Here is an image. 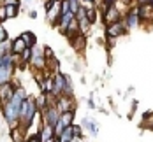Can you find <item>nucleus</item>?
Segmentation results:
<instances>
[{"label": "nucleus", "mask_w": 153, "mask_h": 142, "mask_svg": "<svg viewBox=\"0 0 153 142\" xmlns=\"http://www.w3.org/2000/svg\"><path fill=\"white\" fill-rule=\"evenodd\" d=\"M39 110L35 107V100L33 96H27L19 107V126H23L27 130V126H30L33 123V118Z\"/></svg>", "instance_id": "obj_1"}, {"label": "nucleus", "mask_w": 153, "mask_h": 142, "mask_svg": "<svg viewBox=\"0 0 153 142\" xmlns=\"http://www.w3.org/2000/svg\"><path fill=\"white\" fill-rule=\"evenodd\" d=\"M0 107H2V116H4L7 126L14 128L19 125V107L21 105L14 104L13 100H7L5 104H0Z\"/></svg>", "instance_id": "obj_2"}, {"label": "nucleus", "mask_w": 153, "mask_h": 142, "mask_svg": "<svg viewBox=\"0 0 153 142\" xmlns=\"http://www.w3.org/2000/svg\"><path fill=\"white\" fill-rule=\"evenodd\" d=\"M123 18V13L114 5V4H104V9H102V19L106 25H111V23H116Z\"/></svg>", "instance_id": "obj_3"}, {"label": "nucleus", "mask_w": 153, "mask_h": 142, "mask_svg": "<svg viewBox=\"0 0 153 142\" xmlns=\"http://www.w3.org/2000/svg\"><path fill=\"white\" fill-rule=\"evenodd\" d=\"M32 68L33 70H44L46 68V56H44V47H37L33 46L32 47V56H30V62Z\"/></svg>", "instance_id": "obj_4"}, {"label": "nucleus", "mask_w": 153, "mask_h": 142, "mask_svg": "<svg viewBox=\"0 0 153 142\" xmlns=\"http://www.w3.org/2000/svg\"><path fill=\"white\" fill-rule=\"evenodd\" d=\"M123 23L127 26V30H134L141 25V18H139V13H137V5L134 7H128V11L123 14Z\"/></svg>", "instance_id": "obj_5"}, {"label": "nucleus", "mask_w": 153, "mask_h": 142, "mask_svg": "<svg viewBox=\"0 0 153 142\" xmlns=\"http://www.w3.org/2000/svg\"><path fill=\"white\" fill-rule=\"evenodd\" d=\"M125 32H127V26H125L123 19L116 21V23H111V25H106V37H107V40H116L118 37H122Z\"/></svg>", "instance_id": "obj_6"}, {"label": "nucleus", "mask_w": 153, "mask_h": 142, "mask_svg": "<svg viewBox=\"0 0 153 142\" xmlns=\"http://www.w3.org/2000/svg\"><path fill=\"white\" fill-rule=\"evenodd\" d=\"M60 16H62V0H55L51 4V7L46 9V19L51 26H56L58 21H60Z\"/></svg>", "instance_id": "obj_7"}, {"label": "nucleus", "mask_w": 153, "mask_h": 142, "mask_svg": "<svg viewBox=\"0 0 153 142\" xmlns=\"http://www.w3.org/2000/svg\"><path fill=\"white\" fill-rule=\"evenodd\" d=\"M41 114H42V121H44L46 125H49V126H55L56 123H58V119H60V110L56 109L55 104H49Z\"/></svg>", "instance_id": "obj_8"}, {"label": "nucleus", "mask_w": 153, "mask_h": 142, "mask_svg": "<svg viewBox=\"0 0 153 142\" xmlns=\"http://www.w3.org/2000/svg\"><path fill=\"white\" fill-rule=\"evenodd\" d=\"M55 105L60 112H67V110H76V104H74V98L71 95H60L56 100H55Z\"/></svg>", "instance_id": "obj_9"}, {"label": "nucleus", "mask_w": 153, "mask_h": 142, "mask_svg": "<svg viewBox=\"0 0 153 142\" xmlns=\"http://www.w3.org/2000/svg\"><path fill=\"white\" fill-rule=\"evenodd\" d=\"M51 81H53L51 95H53V96H60V95H63V90H65V74L55 72V74L51 76Z\"/></svg>", "instance_id": "obj_10"}, {"label": "nucleus", "mask_w": 153, "mask_h": 142, "mask_svg": "<svg viewBox=\"0 0 153 142\" xmlns=\"http://www.w3.org/2000/svg\"><path fill=\"white\" fill-rule=\"evenodd\" d=\"M14 74V63H2L0 65V84L11 82Z\"/></svg>", "instance_id": "obj_11"}, {"label": "nucleus", "mask_w": 153, "mask_h": 142, "mask_svg": "<svg viewBox=\"0 0 153 142\" xmlns=\"http://www.w3.org/2000/svg\"><path fill=\"white\" fill-rule=\"evenodd\" d=\"M14 86H18L16 81H11V82H5V84H0V104H5L13 93H14Z\"/></svg>", "instance_id": "obj_12"}, {"label": "nucleus", "mask_w": 153, "mask_h": 142, "mask_svg": "<svg viewBox=\"0 0 153 142\" xmlns=\"http://www.w3.org/2000/svg\"><path fill=\"white\" fill-rule=\"evenodd\" d=\"M37 137L41 139V142H46V141H49V139H53V137H55L53 126L46 125V123L42 121V123H41V126H39V130H37Z\"/></svg>", "instance_id": "obj_13"}, {"label": "nucleus", "mask_w": 153, "mask_h": 142, "mask_svg": "<svg viewBox=\"0 0 153 142\" xmlns=\"http://www.w3.org/2000/svg\"><path fill=\"white\" fill-rule=\"evenodd\" d=\"M137 13H139V18H141V23L143 21H152L153 19V5L152 4L137 5Z\"/></svg>", "instance_id": "obj_14"}, {"label": "nucleus", "mask_w": 153, "mask_h": 142, "mask_svg": "<svg viewBox=\"0 0 153 142\" xmlns=\"http://www.w3.org/2000/svg\"><path fill=\"white\" fill-rule=\"evenodd\" d=\"M11 139L13 142H25L27 141V135H25V128L23 126H14V128H11Z\"/></svg>", "instance_id": "obj_15"}, {"label": "nucleus", "mask_w": 153, "mask_h": 142, "mask_svg": "<svg viewBox=\"0 0 153 142\" xmlns=\"http://www.w3.org/2000/svg\"><path fill=\"white\" fill-rule=\"evenodd\" d=\"M25 49H27V44L23 42L21 37H16L14 40H11V53H14V54H21Z\"/></svg>", "instance_id": "obj_16"}, {"label": "nucleus", "mask_w": 153, "mask_h": 142, "mask_svg": "<svg viewBox=\"0 0 153 142\" xmlns=\"http://www.w3.org/2000/svg\"><path fill=\"white\" fill-rule=\"evenodd\" d=\"M58 141L60 142H72L74 141V130H72V125L63 128V132L58 135Z\"/></svg>", "instance_id": "obj_17"}, {"label": "nucleus", "mask_w": 153, "mask_h": 142, "mask_svg": "<svg viewBox=\"0 0 153 142\" xmlns=\"http://www.w3.org/2000/svg\"><path fill=\"white\" fill-rule=\"evenodd\" d=\"M71 42H72V47H74L76 51H81L83 46H85V42H86V35H83V33H76V35L71 39Z\"/></svg>", "instance_id": "obj_18"}, {"label": "nucleus", "mask_w": 153, "mask_h": 142, "mask_svg": "<svg viewBox=\"0 0 153 142\" xmlns=\"http://www.w3.org/2000/svg\"><path fill=\"white\" fill-rule=\"evenodd\" d=\"M21 39H23V42L27 44V47H33L35 44H37V37L32 33V32H23L21 35H19Z\"/></svg>", "instance_id": "obj_19"}, {"label": "nucleus", "mask_w": 153, "mask_h": 142, "mask_svg": "<svg viewBox=\"0 0 153 142\" xmlns=\"http://www.w3.org/2000/svg\"><path fill=\"white\" fill-rule=\"evenodd\" d=\"M83 126H85L92 135H97V133H99V125H97L95 121H92V119H88V118L83 119Z\"/></svg>", "instance_id": "obj_20"}, {"label": "nucleus", "mask_w": 153, "mask_h": 142, "mask_svg": "<svg viewBox=\"0 0 153 142\" xmlns=\"http://www.w3.org/2000/svg\"><path fill=\"white\" fill-rule=\"evenodd\" d=\"M79 23V33H83V35H86L88 32H90V28H92V23H90V19L85 16L83 19H79L77 21Z\"/></svg>", "instance_id": "obj_21"}, {"label": "nucleus", "mask_w": 153, "mask_h": 142, "mask_svg": "<svg viewBox=\"0 0 153 142\" xmlns=\"http://www.w3.org/2000/svg\"><path fill=\"white\" fill-rule=\"evenodd\" d=\"M4 9H5V16H7V19L16 18L18 13H19V5H4Z\"/></svg>", "instance_id": "obj_22"}, {"label": "nucleus", "mask_w": 153, "mask_h": 142, "mask_svg": "<svg viewBox=\"0 0 153 142\" xmlns=\"http://www.w3.org/2000/svg\"><path fill=\"white\" fill-rule=\"evenodd\" d=\"M72 90H74L72 81H71L69 76H65V90H63V95H72Z\"/></svg>", "instance_id": "obj_23"}, {"label": "nucleus", "mask_w": 153, "mask_h": 142, "mask_svg": "<svg viewBox=\"0 0 153 142\" xmlns=\"http://www.w3.org/2000/svg\"><path fill=\"white\" fill-rule=\"evenodd\" d=\"M97 14H99V9H97V7H93V9H88V11H86V18H88V19H90V23H95V19H97Z\"/></svg>", "instance_id": "obj_24"}, {"label": "nucleus", "mask_w": 153, "mask_h": 142, "mask_svg": "<svg viewBox=\"0 0 153 142\" xmlns=\"http://www.w3.org/2000/svg\"><path fill=\"white\" fill-rule=\"evenodd\" d=\"M7 39H9V33L5 30V26L0 23V42H4V40H7Z\"/></svg>", "instance_id": "obj_25"}, {"label": "nucleus", "mask_w": 153, "mask_h": 142, "mask_svg": "<svg viewBox=\"0 0 153 142\" xmlns=\"http://www.w3.org/2000/svg\"><path fill=\"white\" fill-rule=\"evenodd\" d=\"M72 130H74V141L81 139V135H83V132H81V126H79V125H72Z\"/></svg>", "instance_id": "obj_26"}, {"label": "nucleus", "mask_w": 153, "mask_h": 142, "mask_svg": "<svg viewBox=\"0 0 153 142\" xmlns=\"http://www.w3.org/2000/svg\"><path fill=\"white\" fill-rule=\"evenodd\" d=\"M44 56H46V60L55 58V53H53V49H51V47H44Z\"/></svg>", "instance_id": "obj_27"}, {"label": "nucleus", "mask_w": 153, "mask_h": 142, "mask_svg": "<svg viewBox=\"0 0 153 142\" xmlns=\"http://www.w3.org/2000/svg\"><path fill=\"white\" fill-rule=\"evenodd\" d=\"M144 125L153 128V114H146V116H144Z\"/></svg>", "instance_id": "obj_28"}, {"label": "nucleus", "mask_w": 153, "mask_h": 142, "mask_svg": "<svg viewBox=\"0 0 153 142\" xmlns=\"http://www.w3.org/2000/svg\"><path fill=\"white\" fill-rule=\"evenodd\" d=\"M7 19V16H5V9H4V5H0V23H4Z\"/></svg>", "instance_id": "obj_29"}, {"label": "nucleus", "mask_w": 153, "mask_h": 142, "mask_svg": "<svg viewBox=\"0 0 153 142\" xmlns=\"http://www.w3.org/2000/svg\"><path fill=\"white\" fill-rule=\"evenodd\" d=\"M144 4H150V0H136V5H144Z\"/></svg>", "instance_id": "obj_30"}, {"label": "nucleus", "mask_w": 153, "mask_h": 142, "mask_svg": "<svg viewBox=\"0 0 153 142\" xmlns=\"http://www.w3.org/2000/svg\"><path fill=\"white\" fill-rule=\"evenodd\" d=\"M30 18L32 19H35V18H37V13H35V11H30Z\"/></svg>", "instance_id": "obj_31"}, {"label": "nucleus", "mask_w": 153, "mask_h": 142, "mask_svg": "<svg viewBox=\"0 0 153 142\" xmlns=\"http://www.w3.org/2000/svg\"><path fill=\"white\" fill-rule=\"evenodd\" d=\"M102 2H104V4H107V5H109V4H114L116 0H102Z\"/></svg>", "instance_id": "obj_32"}, {"label": "nucleus", "mask_w": 153, "mask_h": 142, "mask_svg": "<svg viewBox=\"0 0 153 142\" xmlns=\"http://www.w3.org/2000/svg\"><path fill=\"white\" fill-rule=\"evenodd\" d=\"M81 2H83V0H81ZM85 2H90V4H97L99 0H85Z\"/></svg>", "instance_id": "obj_33"}, {"label": "nucleus", "mask_w": 153, "mask_h": 142, "mask_svg": "<svg viewBox=\"0 0 153 142\" xmlns=\"http://www.w3.org/2000/svg\"><path fill=\"white\" fill-rule=\"evenodd\" d=\"M2 63H4V56H2V54H0V65H2Z\"/></svg>", "instance_id": "obj_34"}, {"label": "nucleus", "mask_w": 153, "mask_h": 142, "mask_svg": "<svg viewBox=\"0 0 153 142\" xmlns=\"http://www.w3.org/2000/svg\"><path fill=\"white\" fill-rule=\"evenodd\" d=\"M55 142H60V141H58V137H55Z\"/></svg>", "instance_id": "obj_35"}, {"label": "nucleus", "mask_w": 153, "mask_h": 142, "mask_svg": "<svg viewBox=\"0 0 153 142\" xmlns=\"http://www.w3.org/2000/svg\"><path fill=\"white\" fill-rule=\"evenodd\" d=\"M150 4H152V5H153V0H150Z\"/></svg>", "instance_id": "obj_36"}]
</instances>
